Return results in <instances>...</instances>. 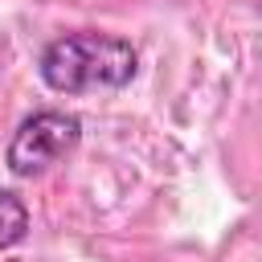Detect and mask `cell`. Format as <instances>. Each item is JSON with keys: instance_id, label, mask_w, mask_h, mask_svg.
Masks as SVG:
<instances>
[{"instance_id": "6da1fadb", "label": "cell", "mask_w": 262, "mask_h": 262, "mask_svg": "<svg viewBox=\"0 0 262 262\" xmlns=\"http://www.w3.org/2000/svg\"><path fill=\"white\" fill-rule=\"evenodd\" d=\"M139 53L123 37L106 33H70L45 45L41 78L57 94H90V90H119L135 78Z\"/></svg>"}, {"instance_id": "3957f363", "label": "cell", "mask_w": 262, "mask_h": 262, "mask_svg": "<svg viewBox=\"0 0 262 262\" xmlns=\"http://www.w3.org/2000/svg\"><path fill=\"white\" fill-rule=\"evenodd\" d=\"M29 233V209L16 192H0V250L16 246Z\"/></svg>"}, {"instance_id": "7a4b0ae2", "label": "cell", "mask_w": 262, "mask_h": 262, "mask_svg": "<svg viewBox=\"0 0 262 262\" xmlns=\"http://www.w3.org/2000/svg\"><path fill=\"white\" fill-rule=\"evenodd\" d=\"M82 139V123L61 111H37L25 119L8 143V168L16 176H41L57 160H66Z\"/></svg>"}]
</instances>
